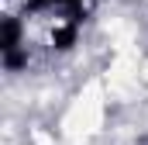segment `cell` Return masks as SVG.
<instances>
[{
  "label": "cell",
  "mask_w": 148,
  "mask_h": 145,
  "mask_svg": "<svg viewBox=\"0 0 148 145\" xmlns=\"http://www.w3.org/2000/svg\"><path fill=\"white\" fill-rule=\"evenodd\" d=\"M21 48V21L17 17H3L0 24V52H17Z\"/></svg>",
  "instance_id": "6da1fadb"
},
{
  "label": "cell",
  "mask_w": 148,
  "mask_h": 145,
  "mask_svg": "<svg viewBox=\"0 0 148 145\" xmlns=\"http://www.w3.org/2000/svg\"><path fill=\"white\" fill-rule=\"evenodd\" d=\"M73 41H76V21L59 24V28L52 31V45H55V48H73Z\"/></svg>",
  "instance_id": "7a4b0ae2"
},
{
  "label": "cell",
  "mask_w": 148,
  "mask_h": 145,
  "mask_svg": "<svg viewBox=\"0 0 148 145\" xmlns=\"http://www.w3.org/2000/svg\"><path fill=\"white\" fill-rule=\"evenodd\" d=\"M48 3H59V7H69V10H76L83 0H45V7H48Z\"/></svg>",
  "instance_id": "3957f363"
}]
</instances>
